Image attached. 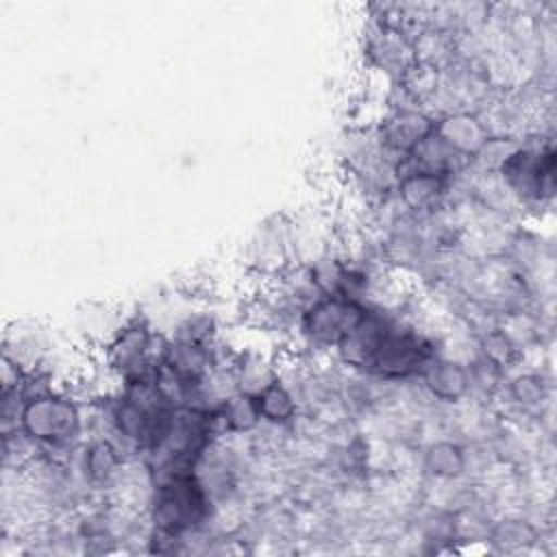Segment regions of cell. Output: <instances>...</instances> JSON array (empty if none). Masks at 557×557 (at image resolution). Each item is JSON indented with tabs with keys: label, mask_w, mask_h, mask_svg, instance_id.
<instances>
[{
	"label": "cell",
	"mask_w": 557,
	"mask_h": 557,
	"mask_svg": "<svg viewBox=\"0 0 557 557\" xmlns=\"http://www.w3.org/2000/svg\"><path fill=\"white\" fill-rule=\"evenodd\" d=\"M209 505V490L196 474L172 476L157 483L150 520L161 535L178 537L207 520Z\"/></svg>",
	"instance_id": "6da1fadb"
},
{
	"label": "cell",
	"mask_w": 557,
	"mask_h": 557,
	"mask_svg": "<svg viewBox=\"0 0 557 557\" xmlns=\"http://www.w3.org/2000/svg\"><path fill=\"white\" fill-rule=\"evenodd\" d=\"M17 429H22L35 444L57 448L70 444L81 433L83 418L70 396L46 389L24 398Z\"/></svg>",
	"instance_id": "7a4b0ae2"
},
{
	"label": "cell",
	"mask_w": 557,
	"mask_h": 557,
	"mask_svg": "<svg viewBox=\"0 0 557 557\" xmlns=\"http://www.w3.org/2000/svg\"><path fill=\"white\" fill-rule=\"evenodd\" d=\"M370 307L361 300L344 296H318L300 313L302 335L324 348H337V344L368 315Z\"/></svg>",
	"instance_id": "3957f363"
},
{
	"label": "cell",
	"mask_w": 557,
	"mask_h": 557,
	"mask_svg": "<svg viewBox=\"0 0 557 557\" xmlns=\"http://www.w3.org/2000/svg\"><path fill=\"white\" fill-rule=\"evenodd\" d=\"M555 157L550 148H520L516 146L498 165L505 189L524 200H542L553 194Z\"/></svg>",
	"instance_id": "277c9868"
},
{
	"label": "cell",
	"mask_w": 557,
	"mask_h": 557,
	"mask_svg": "<svg viewBox=\"0 0 557 557\" xmlns=\"http://www.w3.org/2000/svg\"><path fill=\"white\" fill-rule=\"evenodd\" d=\"M154 333L146 322H128L124 324L107 346V363L120 376L131 379L135 374L146 372L157 361L152 359Z\"/></svg>",
	"instance_id": "5b68a950"
},
{
	"label": "cell",
	"mask_w": 557,
	"mask_h": 557,
	"mask_svg": "<svg viewBox=\"0 0 557 557\" xmlns=\"http://www.w3.org/2000/svg\"><path fill=\"white\" fill-rule=\"evenodd\" d=\"M424 389L442 400V403H457L472 389L470 368L461 361L446 359V357H431L422 370L418 372Z\"/></svg>",
	"instance_id": "8992f818"
},
{
	"label": "cell",
	"mask_w": 557,
	"mask_h": 557,
	"mask_svg": "<svg viewBox=\"0 0 557 557\" xmlns=\"http://www.w3.org/2000/svg\"><path fill=\"white\" fill-rule=\"evenodd\" d=\"M435 135L461 159H474L490 139L487 126L472 113L457 111L435 122Z\"/></svg>",
	"instance_id": "52a82bcc"
},
{
	"label": "cell",
	"mask_w": 557,
	"mask_h": 557,
	"mask_svg": "<svg viewBox=\"0 0 557 557\" xmlns=\"http://www.w3.org/2000/svg\"><path fill=\"white\" fill-rule=\"evenodd\" d=\"M435 128V122L416 109H400L396 111L383 126L381 135H383V144L407 157L424 137H429Z\"/></svg>",
	"instance_id": "ba28073f"
},
{
	"label": "cell",
	"mask_w": 557,
	"mask_h": 557,
	"mask_svg": "<svg viewBox=\"0 0 557 557\" xmlns=\"http://www.w3.org/2000/svg\"><path fill=\"white\" fill-rule=\"evenodd\" d=\"M446 183H448V176L422 172V170H409L407 174L398 176L400 202L413 211L429 209L442 198V194L446 191Z\"/></svg>",
	"instance_id": "9c48e42d"
},
{
	"label": "cell",
	"mask_w": 557,
	"mask_h": 557,
	"mask_svg": "<svg viewBox=\"0 0 557 557\" xmlns=\"http://www.w3.org/2000/svg\"><path fill=\"white\" fill-rule=\"evenodd\" d=\"M255 400H257L261 420L270 422V424H276V426L289 424L298 413L296 396L276 376L268 385H263L259 392H255Z\"/></svg>",
	"instance_id": "30bf717a"
},
{
	"label": "cell",
	"mask_w": 557,
	"mask_h": 557,
	"mask_svg": "<svg viewBox=\"0 0 557 557\" xmlns=\"http://www.w3.org/2000/svg\"><path fill=\"white\" fill-rule=\"evenodd\" d=\"M220 424L224 426V431L228 433H248L252 429H257L263 420L255 400V394L248 392H233L228 394L220 407L215 409Z\"/></svg>",
	"instance_id": "8fae6325"
},
{
	"label": "cell",
	"mask_w": 557,
	"mask_h": 557,
	"mask_svg": "<svg viewBox=\"0 0 557 557\" xmlns=\"http://www.w3.org/2000/svg\"><path fill=\"white\" fill-rule=\"evenodd\" d=\"M122 470L120 448L109 440H96L85 446L83 455V474L89 483L102 485L109 483Z\"/></svg>",
	"instance_id": "7c38bea8"
},
{
	"label": "cell",
	"mask_w": 557,
	"mask_h": 557,
	"mask_svg": "<svg viewBox=\"0 0 557 557\" xmlns=\"http://www.w3.org/2000/svg\"><path fill=\"white\" fill-rule=\"evenodd\" d=\"M424 470L442 481H450L463 474L466 470V453L455 442H435L424 450Z\"/></svg>",
	"instance_id": "4fadbf2b"
},
{
	"label": "cell",
	"mask_w": 557,
	"mask_h": 557,
	"mask_svg": "<svg viewBox=\"0 0 557 557\" xmlns=\"http://www.w3.org/2000/svg\"><path fill=\"white\" fill-rule=\"evenodd\" d=\"M481 355L500 370L509 368L518 357V346L511 335L503 329H492L481 339Z\"/></svg>",
	"instance_id": "5bb4252c"
},
{
	"label": "cell",
	"mask_w": 557,
	"mask_h": 557,
	"mask_svg": "<svg viewBox=\"0 0 557 557\" xmlns=\"http://www.w3.org/2000/svg\"><path fill=\"white\" fill-rule=\"evenodd\" d=\"M546 383L540 374H533V372H524V374H518L516 379H511L509 383V396L520 405V407H540L544 400H546Z\"/></svg>",
	"instance_id": "9a60e30c"
},
{
	"label": "cell",
	"mask_w": 557,
	"mask_h": 557,
	"mask_svg": "<svg viewBox=\"0 0 557 557\" xmlns=\"http://www.w3.org/2000/svg\"><path fill=\"white\" fill-rule=\"evenodd\" d=\"M492 537L494 542H503V544H527L535 537V531L531 524L522 520H503L494 527Z\"/></svg>",
	"instance_id": "2e32d148"
}]
</instances>
